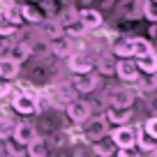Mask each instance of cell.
Wrapping results in <instances>:
<instances>
[{"mask_svg":"<svg viewBox=\"0 0 157 157\" xmlns=\"http://www.w3.org/2000/svg\"><path fill=\"white\" fill-rule=\"evenodd\" d=\"M12 139H14L16 143H21V146H30V143L37 139V132H35V127L30 123H16Z\"/></svg>","mask_w":157,"mask_h":157,"instance_id":"8992f818","label":"cell"},{"mask_svg":"<svg viewBox=\"0 0 157 157\" xmlns=\"http://www.w3.org/2000/svg\"><path fill=\"white\" fill-rule=\"evenodd\" d=\"M12 134H14V123H12L10 118H0V139L10 141Z\"/></svg>","mask_w":157,"mask_h":157,"instance_id":"4316f807","label":"cell"},{"mask_svg":"<svg viewBox=\"0 0 157 157\" xmlns=\"http://www.w3.org/2000/svg\"><path fill=\"white\" fill-rule=\"evenodd\" d=\"M16 2H21V0H16Z\"/></svg>","mask_w":157,"mask_h":157,"instance_id":"74e56055","label":"cell"},{"mask_svg":"<svg viewBox=\"0 0 157 157\" xmlns=\"http://www.w3.org/2000/svg\"><path fill=\"white\" fill-rule=\"evenodd\" d=\"M60 25H63V28H67V25H72V23H76L78 21V14H76V10H74V7H65L63 12H60Z\"/></svg>","mask_w":157,"mask_h":157,"instance_id":"cb8c5ba5","label":"cell"},{"mask_svg":"<svg viewBox=\"0 0 157 157\" xmlns=\"http://www.w3.org/2000/svg\"><path fill=\"white\" fill-rule=\"evenodd\" d=\"M12 106H14V111L23 113V116L37 111V102H35V97L30 93H16L14 97H12Z\"/></svg>","mask_w":157,"mask_h":157,"instance_id":"277c9868","label":"cell"},{"mask_svg":"<svg viewBox=\"0 0 157 157\" xmlns=\"http://www.w3.org/2000/svg\"><path fill=\"white\" fill-rule=\"evenodd\" d=\"M10 39H7V37H0V58H5V53H7V51H10Z\"/></svg>","mask_w":157,"mask_h":157,"instance_id":"e575fe53","label":"cell"},{"mask_svg":"<svg viewBox=\"0 0 157 157\" xmlns=\"http://www.w3.org/2000/svg\"><path fill=\"white\" fill-rule=\"evenodd\" d=\"M150 53H155L152 51V44L148 42V39H143V37H134L132 39V58H146V56H150Z\"/></svg>","mask_w":157,"mask_h":157,"instance_id":"5bb4252c","label":"cell"},{"mask_svg":"<svg viewBox=\"0 0 157 157\" xmlns=\"http://www.w3.org/2000/svg\"><path fill=\"white\" fill-rule=\"evenodd\" d=\"M93 148H95V155L97 157H113V152L118 150L116 143L111 141V136H104V139H99V141H95Z\"/></svg>","mask_w":157,"mask_h":157,"instance_id":"2e32d148","label":"cell"},{"mask_svg":"<svg viewBox=\"0 0 157 157\" xmlns=\"http://www.w3.org/2000/svg\"><path fill=\"white\" fill-rule=\"evenodd\" d=\"M14 33H16V25L10 23V21L2 16V12H0V37H12Z\"/></svg>","mask_w":157,"mask_h":157,"instance_id":"f1b7e54d","label":"cell"},{"mask_svg":"<svg viewBox=\"0 0 157 157\" xmlns=\"http://www.w3.org/2000/svg\"><path fill=\"white\" fill-rule=\"evenodd\" d=\"M23 152H25V146L16 143L14 139L5 141V155H10V157H23Z\"/></svg>","mask_w":157,"mask_h":157,"instance_id":"484cf974","label":"cell"},{"mask_svg":"<svg viewBox=\"0 0 157 157\" xmlns=\"http://www.w3.org/2000/svg\"><path fill=\"white\" fill-rule=\"evenodd\" d=\"M116 157H141V152H136L134 148H123V150H116Z\"/></svg>","mask_w":157,"mask_h":157,"instance_id":"d6a6232c","label":"cell"},{"mask_svg":"<svg viewBox=\"0 0 157 157\" xmlns=\"http://www.w3.org/2000/svg\"><path fill=\"white\" fill-rule=\"evenodd\" d=\"M0 157H10V155H0Z\"/></svg>","mask_w":157,"mask_h":157,"instance_id":"8d00e7d4","label":"cell"},{"mask_svg":"<svg viewBox=\"0 0 157 157\" xmlns=\"http://www.w3.org/2000/svg\"><path fill=\"white\" fill-rule=\"evenodd\" d=\"M28 157H49V150H46V143L42 139H35L28 146Z\"/></svg>","mask_w":157,"mask_h":157,"instance_id":"603a6c76","label":"cell"},{"mask_svg":"<svg viewBox=\"0 0 157 157\" xmlns=\"http://www.w3.org/2000/svg\"><path fill=\"white\" fill-rule=\"evenodd\" d=\"M141 12H143V16H146L150 23H157V2H152V0H143V2H141Z\"/></svg>","mask_w":157,"mask_h":157,"instance_id":"d4e9b609","label":"cell"},{"mask_svg":"<svg viewBox=\"0 0 157 157\" xmlns=\"http://www.w3.org/2000/svg\"><path fill=\"white\" fill-rule=\"evenodd\" d=\"M152 2H157V0H152Z\"/></svg>","mask_w":157,"mask_h":157,"instance_id":"f35d334b","label":"cell"},{"mask_svg":"<svg viewBox=\"0 0 157 157\" xmlns=\"http://www.w3.org/2000/svg\"><path fill=\"white\" fill-rule=\"evenodd\" d=\"M93 58L86 53H72L69 56V72L72 74H90L93 72Z\"/></svg>","mask_w":157,"mask_h":157,"instance_id":"5b68a950","label":"cell"},{"mask_svg":"<svg viewBox=\"0 0 157 157\" xmlns=\"http://www.w3.org/2000/svg\"><path fill=\"white\" fill-rule=\"evenodd\" d=\"M12 95V83L10 81H5V78H0V99H5Z\"/></svg>","mask_w":157,"mask_h":157,"instance_id":"1f68e13d","label":"cell"},{"mask_svg":"<svg viewBox=\"0 0 157 157\" xmlns=\"http://www.w3.org/2000/svg\"><path fill=\"white\" fill-rule=\"evenodd\" d=\"M65 33H67V37H83V35L88 33V28H86L81 21H76V23L67 25V28H65Z\"/></svg>","mask_w":157,"mask_h":157,"instance_id":"83f0119b","label":"cell"},{"mask_svg":"<svg viewBox=\"0 0 157 157\" xmlns=\"http://www.w3.org/2000/svg\"><path fill=\"white\" fill-rule=\"evenodd\" d=\"M111 141L116 143L118 150L123 148H134L136 146V127H129V125H120L111 132Z\"/></svg>","mask_w":157,"mask_h":157,"instance_id":"6da1fadb","label":"cell"},{"mask_svg":"<svg viewBox=\"0 0 157 157\" xmlns=\"http://www.w3.org/2000/svg\"><path fill=\"white\" fill-rule=\"evenodd\" d=\"M49 51L53 56H58V58H69V56L74 53V42L72 37H58V39H51L49 42Z\"/></svg>","mask_w":157,"mask_h":157,"instance_id":"52a82bcc","label":"cell"},{"mask_svg":"<svg viewBox=\"0 0 157 157\" xmlns=\"http://www.w3.org/2000/svg\"><path fill=\"white\" fill-rule=\"evenodd\" d=\"M116 74L123 81H136L139 78V67H136V63H134L132 58H120L116 63Z\"/></svg>","mask_w":157,"mask_h":157,"instance_id":"ba28073f","label":"cell"},{"mask_svg":"<svg viewBox=\"0 0 157 157\" xmlns=\"http://www.w3.org/2000/svg\"><path fill=\"white\" fill-rule=\"evenodd\" d=\"M30 51H37V53H46V51H49V42H37V44H30Z\"/></svg>","mask_w":157,"mask_h":157,"instance_id":"836d02e7","label":"cell"},{"mask_svg":"<svg viewBox=\"0 0 157 157\" xmlns=\"http://www.w3.org/2000/svg\"><path fill=\"white\" fill-rule=\"evenodd\" d=\"M113 56H118V58H132V37L116 42L113 44Z\"/></svg>","mask_w":157,"mask_h":157,"instance_id":"44dd1931","label":"cell"},{"mask_svg":"<svg viewBox=\"0 0 157 157\" xmlns=\"http://www.w3.org/2000/svg\"><path fill=\"white\" fill-rule=\"evenodd\" d=\"M143 132H146L150 139H155V141H157V118H148L146 125H143Z\"/></svg>","mask_w":157,"mask_h":157,"instance_id":"f546056e","label":"cell"},{"mask_svg":"<svg viewBox=\"0 0 157 157\" xmlns=\"http://www.w3.org/2000/svg\"><path fill=\"white\" fill-rule=\"evenodd\" d=\"M97 86H99V76H95L93 72L90 74H74V78H72V88L76 93H93Z\"/></svg>","mask_w":157,"mask_h":157,"instance_id":"3957f363","label":"cell"},{"mask_svg":"<svg viewBox=\"0 0 157 157\" xmlns=\"http://www.w3.org/2000/svg\"><path fill=\"white\" fill-rule=\"evenodd\" d=\"M67 116L72 123H86L90 118V104L83 99H72L67 102Z\"/></svg>","mask_w":157,"mask_h":157,"instance_id":"7a4b0ae2","label":"cell"},{"mask_svg":"<svg viewBox=\"0 0 157 157\" xmlns=\"http://www.w3.org/2000/svg\"><path fill=\"white\" fill-rule=\"evenodd\" d=\"M134 63H136L139 72H143V74H157V56L155 53L146 56V58H139V60H134Z\"/></svg>","mask_w":157,"mask_h":157,"instance_id":"d6986e66","label":"cell"},{"mask_svg":"<svg viewBox=\"0 0 157 157\" xmlns=\"http://www.w3.org/2000/svg\"><path fill=\"white\" fill-rule=\"evenodd\" d=\"M116 63L118 60L113 58V53H104L97 58V69L99 74H104V76H111V74H116Z\"/></svg>","mask_w":157,"mask_h":157,"instance_id":"e0dca14e","label":"cell"},{"mask_svg":"<svg viewBox=\"0 0 157 157\" xmlns=\"http://www.w3.org/2000/svg\"><path fill=\"white\" fill-rule=\"evenodd\" d=\"M106 120L109 123H116L118 127H120V125H127L129 120H132V109H109Z\"/></svg>","mask_w":157,"mask_h":157,"instance_id":"9a60e30c","label":"cell"},{"mask_svg":"<svg viewBox=\"0 0 157 157\" xmlns=\"http://www.w3.org/2000/svg\"><path fill=\"white\" fill-rule=\"evenodd\" d=\"M78 21L86 25L88 30H95V28H99V25L104 23V19H102V14H99L97 10H81L78 12Z\"/></svg>","mask_w":157,"mask_h":157,"instance_id":"30bf717a","label":"cell"},{"mask_svg":"<svg viewBox=\"0 0 157 157\" xmlns=\"http://www.w3.org/2000/svg\"><path fill=\"white\" fill-rule=\"evenodd\" d=\"M2 16H5V19L10 21V23L21 25V21H23V14H21V5H16V2L7 5L5 10H2Z\"/></svg>","mask_w":157,"mask_h":157,"instance_id":"ffe728a7","label":"cell"},{"mask_svg":"<svg viewBox=\"0 0 157 157\" xmlns=\"http://www.w3.org/2000/svg\"><path fill=\"white\" fill-rule=\"evenodd\" d=\"M19 69H21V65L19 63H14L12 58H0V78H5V81H12V78H16L19 76Z\"/></svg>","mask_w":157,"mask_h":157,"instance_id":"7c38bea8","label":"cell"},{"mask_svg":"<svg viewBox=\"0 0 157 157\" xmlns=\"http://www.w3.org/2000/svg\"><path fill=\"white\" fill-rule=\"evenodd\" d=\"M42 33H44V37L51 42V39L63 37V35H65V28L60 25L58 19H49V21H42Z\"/></svg>","mask_w":157,"mask_h":157,"instance_id":"4fadbf2b","label":"cell"},{"mask_svg":"<svg viewBox=\"0 0 157 157\" xmlns=\"http://www.w3.org/2000/svg\"><path fill=\"white\" fill-rule=\"evenodd\" d=\"M106 123H109L106 118H99V120H95V123L88 127V132H86V134H88V139H90L93 143L106 136Z\"/></svg>","mask_w":157,"mask_h":157,"instance_id":"ac0fdd59","label":"cell"},{"mask_svg":"<svg viewBox=\"0 0 157 157\" xmlns=\"http://www.w3.org/2000/svg\"><path fill=\"white\" fill-rule=\"evenodd\" d=\"M109 102H111V109H132L134 95H132V90H127V88H116L109 95Z\"/></svg>","mask_w":157,"mask_h":157,"instance_id":"9c48e42d","label":"cell"},{"mask_svg":"<svg viewBox=\"0 0 157 157\" xmlns=\"http://www.w3.org/2000/svg\"><path fill=\"white\" fill-rule=\"evenodd\" d=\"M58 90H60V95H63L67 102H72L74 95H76V90L72 88V83H63V86H58Z\"/></svg>","mask_w":157,"mask_h":157,"instance_id":"4dcf8cb0","label":"cell"},{"mask_svg":"<svg viewBox=\"0 0 157 157\" xmlns=\"http://www.w3.org/2000/svg\"><path fill=\"white\" fill-rule=\"evenodd\" d=\"M0 155H2V143H0Z\"/></svg>","mask_w":157,"mask_h":157,"instance_id":"d590c367","label":"cell"},{"mask_svg":"<svg viewBox=\"0 0 157 157\" xmlns=\"http://www.w3.org/2000/svg\"><path fill=\"white\" fill-rule=\"evenodd\" d=\"M30 53H33V51H30V44H28V42H16V44L10 46V51H7V58H12L14 63L21 65L23 60L30 58Z\"/></svg>","mask_w":157,"mask_h":157,"instance_id":"8fae6325","label":"cell"},{"mask_svg":"<svg viewBox=\"0 0 157 157\" xmlns=\"http://www.w3.org/2000/svg\"><path fill=\"white\" fill-rule=\"evenodd\" d=\"M21 14H23V21H30V23H42L44 21L42 12L33 5H21Z\"/></svg>","mask_w":157,"mask_h":157,"instance_id":"7402d4cb","label":"cell"}]
</instances>
